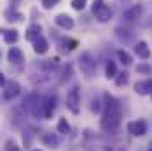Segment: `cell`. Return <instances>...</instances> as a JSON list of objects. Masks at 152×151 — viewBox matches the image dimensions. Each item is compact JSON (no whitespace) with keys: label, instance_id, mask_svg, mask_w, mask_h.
<instances>
[{"label":"cell","instance_id":"obj_1","mask_svg":"<svg viewBox=\"0 0 152 151\" xmlns=\"http://www.w3.org/2000/svg\"><path fill=\"white\" fill-rule=\"evenodd\" d=\"M104 100H106V107H104V114L101 117V128L103 130H115L120 124V117H122L120 103L110 94H104Z\"/></svg>","mask_w":152,"mask_h":151},{"label":"cell","instance_id":"obj_2","mask_svg":"<svg viewBox=\"0 0 152 151\" xmlns=\"http://www.w3.org/2000/svg\"><path fill=\"white\" fill-rule=\"evenodd\" d=\"M67 107L71 109L73 114L80 112V91H78V87H73L67 93Z\"/></svg>","mask_w":152,"mask_h":151},{"label":"cell","instance_id":"obj_3","mask_svg":"<svg viewBox=\"0 0 152 151\" xmlns=\"http://www.w3.org/2000/svg\"><path fill=\"white\" fill-rule=\"evenodd\" d=\"M127 130L131 132V135H134V137H142V135H145V132H147V123H145L143 119H140V121H133V123L127 124Z\"/></svg>","mask_w":152,"mask_h":151},{"label":"cell","instance_id":"obj_4","mask_svg":"<svg viewBox=\"0 0 152 151\" xmlns=\"http://www.w3.org/2000/svg\"><path fill=\"white\" fill-rule=\"evenodd\" d=\"M20 91H21V87H20L18 82H7L5 89H4V98L5 100H14L20 94Z\"/></svg>","mask_w":152,"mask_h":151},{"label":"cell","instance_id":"obj_5","mask_svg":"<svg viewBox=\"0 0 152 151\" xmlns=\"http://www.w3.org/2000/svg\"><path fill=\"white\" fill-rule=\"evenodd\" d=\"M134 91L140 94V96H147V94H152V78H147V80H140L134 84Z\"/></svg>","mask_w":152,"mask_h":151},{"label":"cell","instance_id":"obj_6","mask_svg":"<svg viewBox=\"0 0 152 151\" xmlns=\"http://www.w3.org/2000/svg\"><path fill=\"white\" fill-rule=\"evenodd\" d=\"M142 11H143V7H142L140 4H136V5L126 9L124 14H122V18H124V21H133V20H136V18L142 16Z\"/></svg>","mask_w":152,"mask_h":151},{"label":"cell","instance_id":"obj_7","mask_svg":"<svg viewBox=\"0 0 152 151\" xmlns=\"http://www.w3.org/2000/svg\"><path fill=\"white\" fill-rule=\"evenodd\" d=\"M94 16L97 18V21H101V23H106V21L112 18V9H110L106 4H103L101 7H97V9L94 11Z\"/></svg>","mask_w":152,"mask_h":151},{"label":"cell","instance_id":"obj_8","mask_svg":"<svg viewBox=\"0 0 152 151\" xmlns=\"http://www.w3.org/2000/svg\"><path fill=\"white\" fill-rule=\"evenodd\" d=\"M55 23H57L58 27L66 29V30H71V29L75 27V21H73V18H71L69 14H58V16L55 18Z\"/></svg>","mask_w":152,"mask_h":151},{"label":"cell","instance_id":"obj_9","mask_svg":"<svg viewBox=\"0 0 152 151\" xmlns=\"http://www.w3.org/2000/svg\"><path fill=\"white\" fill-rule=\"evenodd\" d=\"M80 64H81V68H83V71H85L87 75H90V73L96 70V61H92L88 53H85V55L80 57Z\"/></svg>","mask_w":152,"mask_h":151},{"label":"cell","instance_id":"obj_10","mask_svg":"<svg viewBox=\"0 0 152 151\" xmlns=\"http://www.w3.org/2000/svg\"><path fill=\"white\" fill-rule=\"evenodd\" d=\"M134 52H136V55L142 57V59H149V57H151V50H149V44H147L145 41H138L136 46H134Z\"/></svg>","mask_w":152,"mask_h":151},{"label":"cell","instance_id":"obj_11","mask_svg":"<svg viewBox=\"0 0 152 151\" xmlns=\"http://www.w3.org/2000/svg\"><path fill=\"white\" fill-rule=\"evenodd\" d=\"M7 59L12 62V64H20L23 61V52L18 48V46H11L9 53H7Z\"/></svg>","mask_w":152,"mask_h":151},{"label":"cell","instance_id":"obj_12","mask_svg":"<svg viewBox=\"0 0 152 151\" xmlns=\"http://www.w3.org/2000/svg\"><path fill=\"white\" fill-rule=\"evenodd\" d=\"M55 96H48L46 100H44V103H42V107H44V117L46 119H50L51 115H53V110H55Z\"/></svg>","mask_w":152,"mask_h":151},{"label":"cell","instance_id":"obj_13","mask_svg":"<svg viewBox=\"0 0 152 151\" xmlns=\"http://www.w3.org/2000/svg\"><path fill=\"white\" fill-rule=\"evenodd\" d=\"M34 52L39 53V55H42V53L48 52V41L42 38V36H39V38L34 41Z\"/></svg>","mask_w":152,"mask_h":151},{"label":"cell","instance_id":"obj_14","mask_svg":"<svg viewBox=\"0 0 152 151\" xmlns=\"http://www.w3.org/2000/svg\"><path fill=\"white\" fill-rule=\"evenodd\" d=\"M41 36V25H37V23H32L28 29H27V34H25V38L28 39V41H36V39Z\"/></svg>","mask_w":152,"mask_h":151},{"label":"cell","instance_id":"obj_15","mask_svg":"<svg viewBox=\"0 0 152 151\" xmlns=\"http://www.w3.org/2000/svg\"><path fill=\"white\" fill-rule=\"evenodd\" d=\"M2 32H4V41H5L7 44H12V43L18 41V30L11 29V30H2Z\"/></svg>","mask_w":152,"mask_h":151},{"label":"cell","instance_id":"obj_16","mask_svg":"<svg viewBox=\"0 0 152 151\" xmlns=\"http://www.w3.org/2000/svg\"><path fill=\"white\" fill-rule=\"evenodd\" d=\"M21 18H23V14L18 13V11H14V9L5 11V20H7V21H20Z\"/></svg>","mask_w":152,"mask_h":151},{"label":"cell","instance_id":"obj_17","mask_svg":"<svg viewBox=\"0 0 152 151\" xmlns=\"http://www.w3.org/2000/svg\"><path fill=\"white\" fill-rule=\"evenodd\" d=\"M117 57H118V61L124 64V66H129L131 62H133V59H131V55L127 53V52H124V50H118L117 52Z\"/></svg>","mask_w":152,"mask_h":151},{"label":"cell","instance_id":"obj_18","mask_svg":"<svg viewBox=\"0 0 152 151\" xmlns=\"http://www.w3.org/2000/svg\"><path fill=\"white\" fill-rule=\"evenodd\" d=\"M117 76V64L113 61L106 62V78H115Z\"/></svg>","mask_w":152,"mask_h":151},{"label":"cell","instance_id":"obj_19","mask_svg":"<svg viewBox=\"0 0 152 151\" xmlns=\"http://www.w3.org/2000/svg\"><path fill=\"white\" fill-rule=\"evenodd\" d=\"M62 44H64L66 50H75L78 46V41L76 39H62Z\"/></svg>","mask_w":152,"mask_h":151},{"label":"cell","instance_id":"obj_20","mask_svg":"<svg viewBox=\"0 0 152 151\" xmlns=\"http://www.w3.org/2000/svg\"><path fill=\"white\" fill-rule=\"evenodd\" d=\"M58 132H60V133H67V132H69V123H67L66 117H62V119L58 121Z\"/></svg>","mask_w":152,"mask_h":151},{"label":"cell","instance_id":"obj_21","mask_svg":"<svg viewBox=\"0 0 152 151\" xmlns=\"http://www.w3.org/2000/svg\"><path fill=\"white\" fill-rule=\"evenodd\" d=\"M117 80H115V84H117V85H126V84H127V80H129V75H127V73H126V71H124V73H117Z\"/></svg>","mask_w":152,"mask_h":151},{"label":"cell","instance_id":"obj_22","mask_svg":"<svg viewBox=\"0 0 152 151\" xmlns=\"http://www.w3.org/2000/svg\"><path fill=\"white\" fill-rule=\"evenodd\" d=\"M71 5H73V9H76V11H83L85 5H87V0H73Z\"/></svg>","mask_w":152,"mask_h":151},{"label":"cell","instance_id":"obj_23","mask_svg":"<svg viewBox=\"0 0 152 151\" xmlns=\"http://www.w3.org/2000/svg\"><path fill=\"white\" fill-rule=\"evenodd\" d=\"M58 2H60V0H41V4H42L44 9H53Z\"/></svg>","mask_w":152,"mask_h":151},{"label":"cell","instance_id":"obj_24","mask_svg":"<svg viewBox=\"0 0 152 151\" xmlns=\"http://www.w3.org/2000/svg\"><path fill=\"white\" fill-rule=\"evenodd\" d=\"M136 71H138V73H152V68L147 66V64H138V66H136Z\"/></svg>","mask_w":152,"mask_h":151},{"label":"cell","instance_id":"obj_25","mask_svg":"<svg viewBox=\"0 0 152 151\" xmlns=\"http://www.w3.org/2000/svg\"><path fill=\"white\" fill-rule=\"evenodd\" d=\"M44 141H46L48 144H51V146H55V144H58V139H57L55 135H46V137H44Z\"/></svg>","mask_w":152,"mask_h":151},{"label":"cell","instance_id":"obj_26","mask_svg":"<svg viewBox=\"0 0 152 151\" xmlns=\"http://www.w3.org/2000/svg\"><path fill=\"white\" fill-rule=\"evenodd\" d=\"M103 4H104V0H94V4H92V13H94L97 7H101Z\"/></svg>","mask_w":152,"mask_h":151},{"label":"cell","instance_id":"obj_27","mask_svg":"<svg viewBox=\"0 0 152 151\" xmlns=\"http://www.w3.org/2000/svg\"><path fill=\"white\" fill-rule=\"evenodd\" d=\"M7 151H20V150H18V146H16L12 141H9V142H7Z\"/></svg>","mask_w":152,"mask_h":151},{"label":"cell","instance_id":"obj_28","mask_svg":"<svg viewBox=\"0 0 152 151\" xmlns=\"http://www.w3.org/2000/svg\"><path fill=\"white\" fill-rule=\"evenodd\" d=\"M101 107H99V101L97 100H94V105H92V110H99Z\"/></svg>","mask_w":152,"mask_h":151},{"label":"cell","instance_id":"obj_29","mask_svg":"<svg viewBox=\"0 0 152 151\" xmlns=\"http://www.w3.org/2000/svg\"><path fill=\"white\" fill-rule=\"evenodd\" d=\"M2 85H5V76L0 73V87H2Z\"/></svg>","mask_w":152,"mask_h":151},{"label":"cell","instance_id":"obj_30","mask_svg":"<svg viewBox=\"0 0 152 151\" xmlns=\"http://www.w3.org/2000/svg\"><path fill=\"white\" fill-rule=\"evenodd\" d=\"M147 151H152V148H151V150H147Z\"/></svg>","mask_w":152,"mask_h":151},{"label":"cell","instance_id":"obj_31","mask_svg":"<svg viewBox=\"0 0 152 151\" xmlns=\"http://www.w3.org/2000/svg\"><path fill=\"white\" fill-rule=\"evenodd\" d=\"M34 151H41V150H34Z\"/></svg>","mask_w":152,"mask_h":151}]
</instances>
